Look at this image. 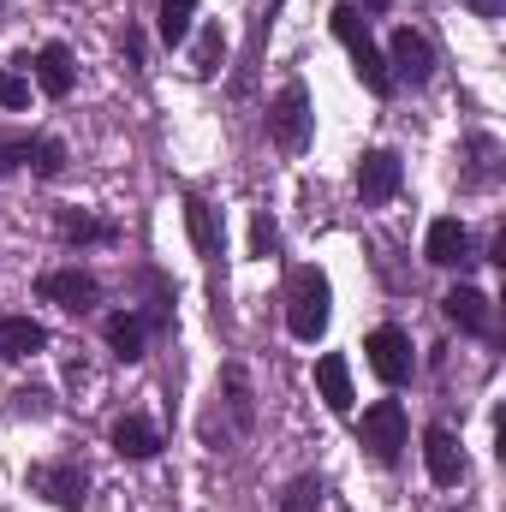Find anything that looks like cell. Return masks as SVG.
Returning <instances> with one entry per match:
<instances>
[{"instance_id":"cell-8","label":"cell","mask_w":506,"mask_h":512,"mask_svg":"<svg viewBox=\"0 0 506 512\" xmlns=\"http://www.w3.org/2000/svg\"><path fill=\"white\" fill-rule=\"evenodd\" d=\"M30 489H36V495H48L60 512H78V507H84L90 477H84L78 465H36V471H30Z\"/></svg>"},{"instance_id":"cell-24","label":"cell","mask_w":506,"mask_h":512,"mask_svg":"<svg viewBox=\"0 0 506 512\" xmlns=\"http://www.w3.org/2000/svg\"><path fill=\"white\" fill-rule=\"evenodd\" d=\"M30 161V137H18V131H0V179L6 173H18Z\"/></svg>"},{"instance_id":"cell-15","label":"cell","mask_w":506,"mask_h":512,"mask_svg":"<svg viewBox=\"0 0 506 512\" xmlns=\"http://www.w3.org/2000/svg\"><path fill=\"white\" fill-rule=\"evenodd\" d=\"M48 346V328L30 322V316H6L0 322V358H36Z\"/></svg>"},{"instance_id":"cell-1","label":"cell","mask_w":506,"mask_h":512,"mask_svg":"<svg viewBox=\"0 0 506 512\" xmlns=\"http://www.w3.org/2000/svg\"><path fill=\"white\" fill-rule=\"evenodd\" d=\"M328 316H334L328 274H322V268H292V280H286V328H292L304 346H316V340L328 334Z\"/></svg>"},{"instance_id":"cell-7","label":"cell","mask_w":506,"mask_h":512,"mask_svg":"<svg viewBox=\"0 0 506 512\" xmlns=\"http://www.w3.org/2000/svg\"><path fill=\"white\" fill-rule=\"evenodd\" d=\"M364 352H370V370H376L387 387L411 382V340H405L399 328H376V334L364 340Z\"/></svg>"},{"instance_id":"cell-9","label":"cell","mask_w":506,"mask_h":512,"mask_svg":"<svg viewBox=\"0 0 506 512\" xmlns=\"http://www.w3.org/2000/svg\"><path fill=\"white\" fill-rule=\"evenodd\" d=\"M423 465H429V477H435L441 489L465 483V447H459V435H453V429H429V435H423Z\"/></svg>"},{"instance_id":"cell-17","label":"cell","mask_w":506,"mask_h":512,"mask_svg":"<svg viewBox=\"0 0 506 512\" xmlns=\"http://www.w3.org/2000/svg\"><path fill=\"white\" fill-rule=\"evenodd\" d=\"M102 334H108V346H114V358H120V364H137V358H143V322H137L131 310H114Z\"/></svg>"},{"instance_id":"cell-20","label":"cell","mask_w":506,"mask_h":512,"mask_svg":"<svg viewBox=\"0 0 506 512\" xmlns=\"http://www.w3.org/2000/svg\"><path fill=\"white\" fill-rule=\"evenodd\" d=\"M185 227H191V245H197V256H215V251H221V233H215V215H209V203H203V197H185Z\"/></svg>"},{"instance_id":"cell-21","label":"cell","mask_w":506,"mask_h":512,"mask_svg":"<svg viewBox=\"0 0 506 512\" xmlns=\"http://www.w3.org/2000/svg\"><path fill=\"white\" fill-rule=\"evenodd\" d=\"M221 54H227L221 24H203V36H197V48H191V72H197V78H215V72H221Z\"/></svg>"},{"instance_id":"cell-2","label":"cell","mask_w":506,"mask_h":512,"mask_svg":"<svg viewBox=\"0 0 506 512\" xmlns=\"http://www.w3.org/2000/svg\"><path fill=\"white\" fill-rule=\"evenodd\" d=\"M328 24H334V36L346 42V54H352V66H358L364 90H370V96H393L387 60H381L376 36H370V24H364V12H358V6H334V12H328Z\"/></svg>"},{"instance_id":"cell-5","label":"cell","mask_w":506,"mask_h":512,"mask_svg":"<svg viewBox=\"0 0 506 512\" xmlns=\"http://www.w3.org/2000/svg\"><path fill=\"white\" fill-rule=\"evenodd\" d=\"M387 78L393 84H411V90H423L429 78H435V48H429V36L423 30H393V42H387Z\"/></svg>"},{"instance_id":"cell-14","label":"cell","mask_w":506,"mask_h":512,"mask_svg":"<svg viewBox=\"0 0 506 512\" xmlns=\"http://www.w3.org/2000/svg\"><path fill=\"white\" fill-rule=\"evenodd\" d=\"M423 256H429L435 268H453V262H465V256H471V233H465L459 221H435V227H429V239H423Z\"/></svg>"},{"instance_id":"cell-16","label":"cell","mask_w":506,"mask_h":512,"mask_svg":"<svg viewBox=\"0 0 506 512\" xmlns=\"http://www.w3.org/2000/svg\"><path fill=\"white\" fill-rule=\"evenodd\" d=\"M316 387H322L328 411H352V370H346V358H340V352L316 358Z\"/></svg>"},{"instance_id":"cell-3","label":"cell","mask_w":506,"mask_h":512,"mask_svg":"<svg viewBox=\"0 0 506 512\" xmlns=\"http://www.w3.org/2000/svg\"><path fill=\"white\" fill-rule=\"evenodd\" d=\"M358 441L370 447V459H376V465H393V459L405 453V441H411L405 405H399V399H376V405L364 411V423H358Z\"/></svg>"},{"instance_id":"cell-27","label":"cell","mask_w":506,"mask_h":512,"mask_svg":"<svg viewBox=\"0 0 506 512\" xmlns=\"http://www.w3.org/2000/svg\"><path fill=\"white\" fill-rule=\"evenodd\" d=\"M274 239H280V233H274V221H268V215H256V227H251V251H256V256H268V251H274Z\"/></svg>"},{"instance_id":"cell-22","label":"cell","mask_w":506,"mask_h":512,"mask_svg":"<svg viewBox=\"0 0 506 512\" xmlns=\"http://www.w3.org/2000/svg\"><path fill=\"white\" fill-rule=\"evenodd\" d=\"M280 512H322V477H292L280 495Z\"/></svg>"},{"instance_id":"cell-18","label":"cell","mask_w":506,"mask_h":512,"mask_svg":"<svg viewBox=\"0 0 506 512\" xmlns=\"http://www.w3.org/2000/svg\"><path fill=\"white\" fill-rule=\"evenodd\" d=\"M114 233H120L114 221H96V215H72V209L60 215V239H66V245H114Z\"/></svg>"},{"instance_id":"cell-23","label":"cell","mask_w":506,"mask_h":512,"mask_svg":"<svg viewBox=\"0 0 506 512\" xmlns=\"http://www.w3.org/2000/svg\"><path fill=\"white\" fill-rule=\"evenodd\" d=\"M30 167H36L42 179H60V173H66V149H60L54 137H30Z\"/></svg>"},{"instance_id":"cell-13","label":"cell","mask_w":506,"mask_h":512,"mask_svg":"<svg viewBox=\"0 0 506 512\" xmlns=\"http://www.w3.org/2000/svg\"><path fill=\"white\" fill-rule=\"evenodd\" d=\"M114 453L120 459H155L161 453V429L149 417H120L114 423Z\"/></svg>"},{"instance_id":"cell-6","label":"cell","mask_w":506,"mask_h":512,"mask_svg":"<svg viewBox=\"0 0 506 512\" xmlns=\"http://www.w3.org/2000/svg\"><path fill=\"white\" fill-rule=\"evenodd\" d=\"M36 292H42L48 304H60V310H90V304L102 298V280L84 274V268H54V274L36 280Z\"/></svg>"},{"instance_id":"cell-10","label":"cell","mask_w":506,"mask_h":512,"mask_svg":"<svg viewBox=\"0 0 506 512\" xmlns=\"http://www.w3.org/2000/svg\"><path fill=\"white\" fill-rule=\"evenodd\" d=\"M399 179H405V167H399L393 149H370V155L358 161V197H364V203H387V197L399 191Z\"/></svg>"},{"instance_id":"cell-26","label":"cell","mask_w":506,"mask_h":512,"mask_svg":"<svg viewBox=\"0 0 506 512\" xmlns=\"http://www.w3.org/2000/svg\"><path fill=\"white\" fill-rule=\"evenodd\" d=\"M12 399H18V405H12L18 417H48V393H42V387H18Z\"/></svg>"},{"instance_id":"cell-29","label":"cell","mask_w":506,"mask_h":512,"mask_svg":"<svg viewBox=\"0 0 506 512\" xmlns=\"http://www.w3.org/2000/svg\"><path fill=\"white\" fill-rule=\"evenodd\" d=\"M364 6H370V12H387V6H393V0H364Z\"/></svg>"},{"instance_id":"cell-25","label":"cell","mask_w":506,"mask_h":512,"mask_svg":"<svg viewBox=\"0 0 506 512\" xmlns=\"http://www.w3.org/2000/svg\"><path fill=\"white\" fill-rule=\"evenodd\" d=\"M24 102H30V84H24L18 72L0 66V108H24Z\"/></svg>"},{"instance_id":"cell-19","label":"cell","mask_w":506,"mask_h":512,"mask_svg":"<svg viewBox=\"0 0 506 512\" xmlns=\"http://www.w3.org/2000/svg\"><path fill=\"white\" fill-rule=\"evenodd\" d=\"M191 24H197V0H161L155 30H161V42H167V48H179V42L191 36Z\"/></svg>"},{"instance_id":"cell-12","label":"cell","mask_w":506,"mask_h":512,"mask_svg":"<svg viewBox=\"0 0 506 512\" xmlns=\"http://www.w3.org/2000/svg\"><path fill=\"white\" fill-rule=\"evenodd\" d=\"M441 310L465 328V334H489L495 328V316H489V298L477 292V286H453L447 298H441Z\"/></svg>"},{"instance_id":"cell-4","label":"cell","mask_w":506,"mask_h":512,"mask_svg":"<svg viewBox=\"0 0 506 512\" xmlns=\"http://www.w3.org/2000/svg\"><path fill=\"white\" fill-rule=\"evenodd\" d=\"M310 90L298 84V78H286L280 84V96L268 102V137L280 143V149H304L310 143Z\"/></svg>"},{"instance_id":"cell-11","label":"cell","mask_w":506,"mask_h":512,"mask_svg":"<svg viewBox=\"0 0 506 512\" xmlns=\"http://www.w3.org/2000/svg\"><path fill=\"white\" fill-rule=\"evenodd\" d=\"M30 66H36V90H42V96H54V102H66V96H72L78 66H72V48H66V42H48Z\"/></svg>"},{"instance_id":"cell-28","label":"cell","mask_w":506,"mask_h":512,"mask_svg":"<svg viewBox=\"0 0 506 512\" xmlns=\"http://www.w3.org/2000/svg\"><path fill=\"white\" fill-rule=\"evenodd\" d=\"M465 6H471L477 18H489V24H495V18H501V12H506V0H465Z\"/></svg>"}]
</instances>
